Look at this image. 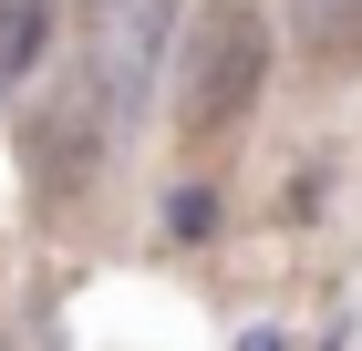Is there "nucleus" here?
<instances>
[{
	"label": "nucleus",
	"instance_id": "nucleus-1",
	"mask_svg": "<svg viewBox=\"0 0 362 351\" xmlns=\"http://www.w3.org/2000/svg\"><path fill=\"white\" fill-rule=\"evenodd\" d=\"M259 83H269V11L259 0H207L187 21V52H176V135L218 145L259 114Z\"/></svg>",
	"mask_w": 362,
	"mask_h": 351
},
{
	"label": "nucleus",
	"instance_id": "nucleus-2",
	"mask_svg": "<svg viewBox=\"0 0 362 351\" xmlns=\"http://www.w3.org/2000/svg\"><path fill=\"white\" fill-rule=\"evenodd\" d=\"M166 21H176V0H93L83 83H73V124L93 135V155H104V145L135 124L145 73H156V52H166Z\"/></svg>",
	"mask_w": 362,
	"mask_h": 351
},
{
	"label": "nucleus",
	"instance_id": "nucleus-3",
	"mask_svg": "<svg viewBox=\"0 0 362 351\" xmlns=\"http://www.w3.org/2000/svg\"><path fill=\"white\" fill-rule=\"evenodd\" d=\"M290 31H300L310 73H362V0H290Z\"/></svg>",
	"mask_w": 362,
	"mask_h": 351
},
{
	"label": "nucleus",
	"instance_id": "nucleus-4",
	"mask_svg": "<svg viewBox=\"0 0 362 351\" xmlns=\"http://www.w3.org/2000/svg\"><path fill=\"white\" fill-rule=\"evenodd\" d=\"M52 52V0H0V93Z\"/></svg>",
	"mask_w": 362,
	"mask_h": 351
},
{
	"label": "nucleus",
	"instance_id": "nucleus-5",
	"mask_svg": "<svg viewBox=\"0 0 362 351\" xmlns=\"http://www.w3.org/2000/svg\"><path fill=\"white\" fill-rule=\"evenodd\" d=\"M166 227H176V238H207V227H218V196H207V186H176Z\"/></svg>",
	"mask_w": 362,
	"mask_h": 351
}]
</instances>
